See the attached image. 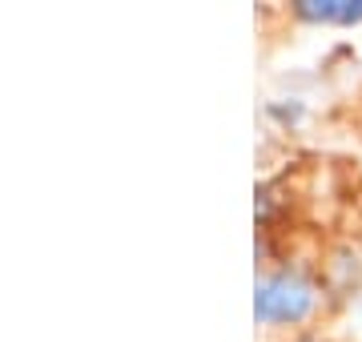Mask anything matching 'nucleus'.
Segmentation results:
<instances>
[{"label":"nucleus","mask_w":362,"mask_h":342,"mask_svg":"<svg viewBox=\"0 0 362 342\" xmlns=\"http://www.w3.org/2000/svg\"><path fill=\"white\" fill-rule=\"evenodd\" d=\"M318 306V290L298 274H266L254 286V314L262 326L278 322H306Z\"/></svg>","instance_id":"1"},{"label":"nucleus","mask_w":362,"mask_h":342,"mask_svg":"<svg viewBox=\"0 0 362 342\" xmlns=\"http://www.w3.org/2000/svg\"><path fill=\"white\" fill-rule=\"evenodd\" d=\"M294 13L314 25H362V0H298Z\"/></svg>","instance_id":"2"}]
</instances>
